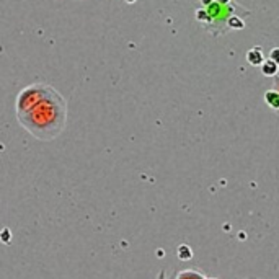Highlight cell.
<instances>
[{
	"label": "cell",
	"instance_id": "cell-10",
	"mask_svg": "<svg viewBox=\"0 0 279 279\" xmlns=\"http://www.w3.org/2000/svg\"><path fill=\"white\" fill-rule=\"evenodd\" d=\"M273 88H274V90H277L279 92V73H277V75L274 77V82H273ZM277 114H279V111H276Z\"/></svg>",
	"mask_w": 279,
	"mask_h": 279
},
{
	"label": "cell",
	"instance_id": "cell-12",
	"mask_svg": "<svg viewBox=\"0 0 279 279\" xmlns=\"http://www.w3.org/2000/svg\"><path fill=\"white\" fill-rule=\"evenodd\" d=\"M214 2H217V4H229V2H232V0H214Z\"/></svg>",
	"mask_w": 279,
	"mask_h": 279
},
{
	"label": "cell",
	"instance_id": "cell-9",
	"mask_svg": "<svg viewBox=\"0 0 279 279\" xmlns=\"http://www.w3.org/2000/svg\"><path fill=\"white\" fill-rule=\"evenodd\" d=\"M0 240H2L4 244H9L10 242V230L9 229H4L2 232H0Z\"/></svg>",
	"mask_w": 279,
	"mask_h": 279
},
{
	"label": "cell",
	"instance_id": "cell-7",
	"mask_svg": "<svg viewBox=\"0 0 279 279\" xmlns=\"http://www.w3.org/2000/svg\"><path fill=\"white\" fill-rule=\"evenodd\" d=\"M176 256H178L181 261H186L193 258V252H191V248L188 245H180L178 250H176Z\"/></svg>",
	"mask_w": 279,
	"mask_h": 279
},
{
	"label": "cell",
	"instance_id": "cell-6",
	"mask_svg": "<svg viewBox=\"0 0 279 279\" xmlns=\"http://www.w3.org/2000/svg\"><path fill=\"white\" fill-rule=\"evenodd\" d=\"M175 279H208V277L197 269H183L175 276Z\"/></svg>",
	"mask_w": 279,
	"mask_h": 279
},
{
	"label": "cell",
	"instance_id": "cell-11",
	"mask_svg": "<svg viewBox=\"0 0 279 279\" xmlns=\"http://www.w3.org/2000/svg\"><path fill=\"white\" fill-rule=\"evenodd\" d=\"M200 2H201V5H203V7H208L209 4L214 2V0H200Z\"/></svg>",
	"mask_w": 279,
	"mask_h": 279
},
{
	"label": "cell",
	"instance_id": "cell-2",
	"mask_svg": "<svg viewBox=\"0 0 279 279\" xmlns=\"http://www.w3.org/2000/svg\"><path fill=\"white\" fill-rule=\"evenodd\" d=\"M250 15L252 12L232 0L229 4L212 2L208 7H201L196 10L194 17L206 31H209L212 36H222L227 31H230V20L233 17L247 18Z\"/></svg>",
	"mask_w": 279,
	"mask_h": 279
},
{
	"label": "cell",
	"instance_id": "cell-4",
	"mask_svg": "<svg viewBox=\"0 0 279 279\" xmlns=\"http://www.w3.org/2000/svg\"><path fill=\"white\" fill-rule=\"evenodd\" d=\"M260 67H261V73L264 77H276L279 73V65L274 61H271V59H264V62Z\"/></svg>",
	"mask_w": 279,
	"mask_h": 279
},
{
	"label": "cell",
	"instance_id": "cell-14",
	"mask_svg": "<svg viewBox=\"0 0 279 279\" xmlns=\"http://www.w3.org/2000/svg\"><path fill=\"white\" fill-rule=\"evenodd\" d=\"M208 279H217V277H208Z\"/></svg>",
	"mask_w": 279,
	"mask_h": 279
},
{
	"label": "cell",
	"instance_id": "cell-3",
	"mask_svg": "<svg viewBox=\"0 0 279 279\" xmlns=\"http://www.w3.org/2000/svg\"><path fill=\"white\" fill-rule=\"evenodd\" d=\"M247 61H248V64L250 65H255V67H260V65L264 62V54H263V49H261V46H255V48H252V49H248L247 51Z\"/></svg>",
	"mask_w": 279,
	"mask_h": 279
},
{
	"label": "cell",
	"instance_id": "cell-8",
	"mask_svg": "<svg viewBox=\"0 0 279 279\" xmlns=\"http://www.w3.org/2000/svg\"><path fill=\"white\" fill-rule=\"evenodd\" d=\"M268 59H271V61H274V62L279 65V48H273V49H271Z\"/></svg>",
	"mask_w": 279,
	"mask_h": 279
},
{
	"label": "cell",
	"instance_id": "cell-1",
	"mask_svg": "<svg viewBox=\"0 0 279 279\" xmlns=\"http://www.w3.org/2000/svg\"><path fill=\"white\" fill-rule=\"evenodd\" d=\"M15 114L34 139L53 141L67 124V101L54 87L36 82L17 95Z\"/></svg>",
	"mask_w": 279,
	"mask_h": 279
},
{
	"label": "cell",
	"instance_id": "cell-5",
	"mask_svg": "<svg viewBox=\"0 0 279 279\" xmlns=\"http://www.w3.org/2000/svg\"><path fill=\"white\" fill-rule=\"evenodd\" d=\"M264 101H266V105L273 109V111H279V92L277 90L271 88V90L264 92Z\"/></svg>",
	"mask_w": 279,
	"mask_h": 279
},
{
	"label": "cell",
	"instance_id": "cell-13",
	"mask_svg": "<svg viewBox=\"0 0 279 279\" xmlns=\"http://www.w3.org/2000/svg\"><path fill=\"white\" fill-rule=\"evenodd\" d=\"M126 2H128V4H132V2H136V0H126Z\"/></svg>",
	"mask_w": 279,
	"mask_h": 279
}]
</instances>
